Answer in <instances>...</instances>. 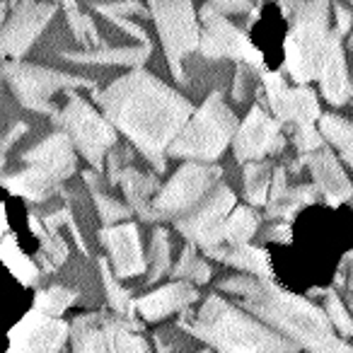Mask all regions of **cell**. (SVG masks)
Listing matches in <instances>:
<instances>
[{"mask_svg": "<svg viewBox=\"0 0 353 353\" xmlns=\"http://www.w3.org/2000/svg\"><path fill=\"white\" fill-rule=\"evenodd\" d=\"M94 99L104 117L131 141L152 170L165 172L167 148L194 112L192 102L143 68H133L109 83Z\"/></svg>", "mask_w": 353, "mask_h": 353, "instance_id": "1", "label": "cell"}, {"mask_svg": "<svg viewBox=\"0 0 353 353\" xmlns=\"http://www.w3.org/2000/svg\"><path fill=\"white\" fill-rule=\"evenodd\" d=\"M218 290L240 300L245 310L274 327L285 339L307 351H351V343L336 336L327 312L310 300L274 285L271 279L254 274H235L221 281Z\"/></svg>", "mask_w": 353, "mask_h": 353, "instance_id": "2", "label": "cell"}, {"mask_svg": "<svg viewBox=\"0 0 353 353\" xmlns=\"http://www.w3.org/2000/svg\"><path fill=\"white\" fill-rule=\"evenodd\" d=\"M189 329L194 336H199L218 351H298V343H293L274 327L261 322L242 305L240 307L232 305L223 295H211L203 300L199 312H194Z\"/></svg>", "mask_w": 353, "mask_h": 353, "instance_id": "3", "label": "cell"}, {"mask_svg": "<svg viewBox=\"0 0 353 353\" xmlns=\"http://www.w3.org/2000/svg\"><path fill=\"white\" fill-rule=\"evenodd\" d=\"M22 170L3 176L0 184L30 201H46L75 172V145L63 131H56L32 145L22 155Z\"/></svg>", "mask_w": 353, "mask_h": 353, "instance_id": "4", "label": "cell"}, {"mask_svg": "<svg viewBox=\"0 0 353 353\" xmlns=\"http://www.w3.org/2000/svg\"><path fill=\"white\" fill-rule=\"evenodd\" d=\"M332 0H295L290 10V27L285 37V68L298 85L317 78L319 61L324 56L334 30L329 25Z\"/></svg>", "mask_w": 353, "mask_h": 353, "instance_id": "5", "label": "cell"}, {"mask_svg": "<svg viewBox=\"0 0 353 353\" xmlns=\"http://www.w3.org/2000/svg\"><path fill=\"white\" fill-rule=\"evenodd\" d=\"M237 126L240 121L235 112L228 107L221 92H213L196 112L189 114L182 131L167 148V157L216 162L232 143Z\"/></svg>", "mask_w": 353, "mask_h": 353, "instance_id": "6", "label": "cell"}, {"mask_svg": "<svg viewBox=\"0 0 353 353\" xmlns=\"http://www.w3.org/2000/svg\"><path fill=\"white\" fill-rule=\"evenodd\" d=\"M54 121L94 170H104V157L117 145V128L107 117H102L88 99L68 90V102L56 109Z\"/></svg>", "mask_w": 353, "mask_h": 353, "instance_id": "7", "label": "cell"}, {"mask_svg": "<svg viewBox=\"0 0 353 353\" xmlns=\"http://www.w3.org/2000/svg\"><path fill=\"white\" fill-rule=\"evenodd\" d=\"M150 12L162 41V51L176 80H184L182 63L189 54L199 51V12L192 0H150Z\"/></svg>", "mask_w": 353, "mask_h": 353, "instance_id": "8", "label": "cell"}, {"mask_svg": "<svg viewBox=\"0 0 353 353\" xmlns=\"http://www.w3.org/2000/svg\"><path fill=\"white\" fill-rule=\"evenodd\" d=\"M0 75L10 85L12 94L22 107L32 109L39 114H51L54 117L56 107L51 99L59 92H68L75 88H90V80L78 78V75L63 73V70L46 68V65L37 63H20V61H10L3 65Z\"/></svg>", "mask_w": 353, "mask_h": 353, "instance_id": "9", "label": "cell"}, {"mask_svg": "<svg viewBox=\"0 0 353 353\" xmlns=\"http://www.w3.org/2000/svg\"><path fill=\"white\" fill-rule=\"evenodd\" d=\"M223 170L213 162L201 160H189L184 162L174 174L170 176V182L152 196V213L155 221H176L179 216L189 213L194 206L206 199V194L221 182Z\"/></svg>", "mask_w": 353, "mask_h": 353, "instance_id": "10", "label": "cell"}, {"mask_svg": "<svg viewBox=\"0 0 353 353\" xmlns=\"http://www.w3.org/2000/svg\"><path fill=\"white\" fill-rule=\"evenodd\" d=\"M141 322L121 312L80 314L70 324L75 351H148L150 343L138 336Z\"/></svg>", "mask_w": 353, "mask_h": 353, "instance_id": "11", "label": "cell"}, {"mask_svg": "<svg viewBox=\"0 0 353 353\" xmlns=\"http://www.w3.org/2000/svg\"><path fill=\"white\" fill-rule=\"evenodd\" d=\"M199 25H201V37H199V51L208 61H235V63H250L252 68L259 70L264 65V56L259 54L250 37L232 25L228 15L216 10L213 6H203L199 12Z\"/></svg>", "mask_w": 353, "mask_h": 353, "instance_id": "12", "label": "cell"}, {"mask_svg": "<svg viewBox=\"0 0 353 353\" xmlns=\"http://www.w3.org/2000/svg\"><path fill=\"white\" fill-rule=\"evenodd\" d=\"M235 201L237 199L232 189L228 184L218 182L199 206H194L189 213L176 218V230L182 232L187 242H194L203 250L221 245L223 223H225L228 213L235 208Z\"/></svg>", "mask_w": 353, "mask_h": 353, "instance_id": "13", "label": "cell"}, {"mask_svg": "<svg viewBox=\"0 0 353 353\" xmlns=\"http://www.w3.org/2000/svg\"><path fill=\"white\" fill-rule=\"evenodd\" d=\"M56 15V6L51 0H20L12 8L10 17H6L0 27V59L17 61L32 49L39 34L46 30L51 17Z\"/></svg>", "mask_w": 353, "mask_h": 353, "instance_id": "14", "label": "cell"}, {"mask_svg": "<svg viewBox=\"0 0 353 353\" xmlns=\"http://www.w3.org/2000/svg\"><path fill=\"white\" fill-rule=\"evenodd\" d=\"M232 152H235L237 162H252V160H264L276 152L283 150V133H281V121L269 114L264 107H252L245 121L237 126L235 136H232Z\"/></svg>", "mask_w": 353, "mask_h": 353, "instance_id": "15", "label": "cell"}, {"mask_svg": "<svg viewBox=\"0 0 353 353\" xmlns=\"http://www.w3.org/2000/svg\"><path fill=\"white\" fill-rule=\"evenodd\" d=\"M264 92L269 99V109L281 123H312L322 117L317 94L307 88V83L298 88H288L283 75L276 70H264Z\"/></svg>", "mask_w": 353, "mask_h": 353, "instance_id": "16", "label": "cell"}, {"mask_svg": "<svg viewBox=\"0 0 353 353\" xmlns=\"http://www.w3.org/2000/svg\"><path fill=\"white\" fill-rule=\"evenodd\" d=\"M68 336L70 324H65L61 317H51V314H44L39 310H32L10 329V351H61Z\"/></svg>", "mask_w": 353, "mask_h": 353, "instance_id": "17", "label": "cell"}, {"mask_svg": "<svg viewBox=\"0 0 353 353\" xmlns=\"http://www.w3.org/2000/svg\"><path fill=\"white\" fill-rule=\"evenodd\" d=\"M99 240L107 247L109 261H112V269L119 279H136L145 271L148 259L143 254V242L138 225L131 221H121L107 225L99 232Z\"/></svg>", "mask_w": 353, "mask_h": 353, "instance_id": "18", "label": "cell"}, {"mask_svg": "<svg viewBox=\"0 0 353 353\" xmlns=\"http://www.w3.org/2000/svg\"><path fill=\"white\" fill-rule=\"evenodd\" d=\"M305 165H307L310 176H312V184L317 187V192L332 206L353 199V184L348 179L346 170H343V165L339 162V157L334 155V150H329L324 145L317 148V150L307 152Z\"/></svg>", "mask_w": 353, "mask_h": 353, "instance_id": "19", "label": "cell"}, {"mask_svg": "<svg viewBox=\"0 0 353 353\" xmlns=\"http://www.w3.org/2000/svg\"><path fill=\"white\" fill-rule=\"evenodd\" d=\"M199 300V290L192 281L176 279L167 285L150 290L143 298L136 300V312L141 314L143 322H160L167 319L170 314L182 312L189 305H194Z\"/></svg>", "mask_w": 353, "mask_h": 353, "instance_id": "20", "label": "cell"}, {"mask_svg": "<svg viewBox=\"0 0 353 353\" xmlns=\"http://www.w3.org/2000/svg\"><path fill=\"white\" fill-rule=\"evenodd\" d=\"M319 90H322L324 99L334 107H341L351 97V78H348V65H346V54H343L341 37L334 32L329 39L324 56L319 61L317 70Z\"/></svg>", "mask_w": 353, "mask_h": 353, "instance_id": "21", "label": "cell"}, {"mask_svg": "<svg viewBox=\"0 0 353 353\" xmlns=\"http://www.w3.org/2000/svg\"><path fill=\"white\" fill-rule=\"evenodd\" d=\"M317 199V187L314 184H298L290 187L288 172L283 167H274L271 174L269 199H266V216L269 218H293L295 211L312 203Z\"/></svg>", "mask_w": 353, "mask_h": 353, "instance_id": "22", "label": "cell"}, {"mask_svg": "<svg viewBox=\"0 0 353 353\" xmlns=\"http://www.w3.org/2000/svg\"><path fill=\"white\" fill-rule=\"evenodd\" d=\"M117 184H121L123 196H126V201L133 213H138L143 221H155V213H152V196H155L157 189H160L157 174L143 172L128 162V165L119 172Z\"/></svg>", "mask_w": 353, "mask_h": 353, "instance_id": "23", "label": "cell"}, {"mask_svg": "<svg viewBox=\"0 0 353 353\" xmlns=\"http://www.w3.org/2000/svg\"><path fill=\"white\" fill-rule=\"evenodd\" d=\"M150 41H136L128 46H97V49H85V51H63L65 61L73 63H94V65H128V68H138L148 61L150 56Z\"/></svg>", "mask_w": 353, "mask_h": 353, "instance_id": "24", "label": "cell"}, {"mask_svg": "<svg viewBox=\"0 0 353 353\" xmlns=\"http://www.w3.org/2000/svg\"><path fill=\"white\" fill-rule=\"evenodd\" d=\"M206 252L211 256H216L218 261H223V264L242 271V274L264 276V279H271V276H274L266 252L254 245H250V242H240V245L221 242V245H216V247H208Z\"/></svg>", "mask_w": 353, "mask_h": 353, "instance_id": "25", "label": "cell"}, {"mask_svg": "<svg viewBox=\"0 0 353 353\" xmlns=\"http://www.w3.org/2000/svg\"><path fill=\"white\" fill-rule=\"evenodd\" d=\"M0 261L8 266V271L22 285H34L39 281V266L20 250V245H17V240L12 235L0 237Z\"/></svg>", "mask_w": 353, "mask_h": 353, "instance_id": "26", "label": "cell"}, {"mask_svg": "<svg viewBox=\"0 0 353 353\" xmlns=\"http://www.w3.org/2000/svg\"><path fill=\"white\" fill-rule=\"evenodd\" d=\"M319 131L327 138V143L336 148L339 160H343V165L351 167L353 172V121L334 117V114H324L319 117Z\"/></svg>", "mask_w": 353, "mask_h": 353, "instance_id": "27", "label": "cell"}, {"mask_svg": "<svg viewBox=\"0 0 353 353\" xmlns=\"http://www.w3.org/2000/svg\"><path fill=\"white\" fill-rule=\"evenodd\" d=\"M271 174H274V162L269 157L245 162V172H242V176H245V196L252 206H266Z\"/></svg>", "mask_w": 353, "mask_h": 353, "instance_id": "28", "label": "cell"}, {"mask_svg": "<svg viewBox=\"0 0 353 353\" xmlns=\"http://www.w3.org/2000/svg\"><path fill=\"white\" fill-rule=\"evenodd\" d=\"M256 230H259V216L254 213V208L235 206L223 223L221 237L228 245H240V242H250L256 235Z\"/></svg>", "mask_w": 353, "mask_h": 353, "instance_id": "29", "label": "cell"}, {"mask_svg": "<svg viewBox=\"0 0 353 353\" xmlns=\"http://www.w3.org/2000/svg\"><path fill=\"white\" fill-rule=\"evenodd\" d=\"M172 276L174 279H184L192 281V283H208L211 281V266L206 264V259L199 252V245L194 242H187V247L179 254V261L172 269Z\"/></svg>", "mask_w": 353, "mask_h": 353, "instance_id": "30", "label": "cell"}, {"mask_svg": "<svg viewBox=\"0 0 353 353\" xmlns=\"http://www.w3.org/2000/svg\"><path fill=\"white\" fill-rule=\"evenodd\" d=\"M65 20L70 25V32L78 39L80 46L85 49H97L102 46V37H99V30L94 25V20L90 15L78 10V3L75 0H65Z\"/></svg>", "mask_w": 353, "mask_h": 353, "instance_id": "31", "label": "cell"}, {"mask_svg": "<svg viewBox=\"0 0 353 353\" xmlns=\"http://www.w3.org/2000/svg\"><path fill=\"white\" fill-rule=\"evenodd\" d=\"M172 266V245H170V235L162 228H155L150 237V261H148V283H155L162 276L170 271Z\"/></svg>", "mask_w": 353, "mask_h": 353, "instance_id": "32", "label": "cell"}, {"mask_svg": "<svg viewBox=\"0 0 353 353\" xmlns=\"http://www.w3.org/2000/svg\"><path fill=\"white\" fill-rule=\"evenodd\" d=\"M99 269H102V283H104V293H107L109 305L114 307V312H121L133 317L136 312V300L131 298V290H126L121 283H119V276L112 274L107 261H99Z\"/></svg>", "mask_w": 353, "mask_h": 353, "instance_id": "33", "label": "cell"}, {"mask_svg": "<svg viewBox=\"0 0 353 353\" xmlns=\"http://www.w3.org/2000/svg\"><path fill=\"white\" fill-rule=\"evenodd\" d=\"M85 179H88V184L92 187V196H94V206H97V213L99 218H102L104 225H114V223H121V221H128L131 218V206L128 203H121L119 199L109 196V194H102L97 189V176L94 174H85Z\"/></svg>", "mask_w": 353, "mask_h": 353, "instance_id": "34", "label": "cell"}, {"mask_svg": "<svg viewBox=\"0 0 353 353\" xmlns=\"http://www.w3.org/2000/svg\"><path fill=\"white\" fill-rule=\"evenodd\" d=\"M75 298H78L75 290H68V288H63V285H51V288L37 293L34 310H39V312H44V314H51V317H61V314L75 303Z\"/></svg>", "mask_w": 353, "mask_h": 353, "instance_id": "35", "label": "cell"}, {"mask_svg": "<svg viewBox=\"0 0 353 353\" xmlns=\"http://www.w3.org/2000/svg\"><path fill=\"white\" fill-rule=\"evenodd\" d=\"M324 312H327L329 322H332L334 332H339V336L353 339V317L346 310V305L341 303L336 293L327 295V303H324Z\"/></svg>", "mask_w": 353, "mask_h": 353, "instance_id": "36", "label": "cell"}, {"mask_svg": "<svg viewBox=\"0 0 353 353\" xmlns=\"http://www.w3.org/2000/svg\"><path fill=\"white\" fill-rule=\"evenodd\" d=\"M322 138H324L322 131H319L314 121L298 123V126H295V133H293V143L300 152H312V150H317V148H322L324 145Z\"/></svg>", "mask_w": 353, "mask_h": 353, "instance_id": "37", "label": "cell"}, {"mask_svg": "<svg viewBox=\"0 0 353 353\" xmlns=\"http://www.w3.org/2000/svg\"><path fill=\"white\" fill-rule=\"evenodd\" d=\"M334 10V32H336L339 37L348 34L351 32V25H353V8L346 6V3H341V0H336L334 6H329Z\"/></svg>", "mask_w": 353, "mask_h": 353, "instance_id": "38", "label": "cell"}, {"mask_svg": "<svg viewBox=\"0 0 353 353\" xmlns=\"http://www.w3.org/2000/svg\"><path fill=\"white\" fill-rule=\"evenodd\" d=\"M208 6H213L216 10H221L223 15H247L252 10L250 0H208Z\"/></svg>", "mask_w": 353, "mask_h": 353, "instance_id": "39", "label": "cell"}, {"mask_svg": "<svg viewBox=\"0 0 353 353\" xmlns=\"http://www.w3.org/2000/svg\"><path fill=\"white\" fill-rule=\"evenodd\" d=\"M266 237L274 242H290L293 232H290V225H274L269 232H266Z\"/></svg>", "mask_w": 353, "mask_h": 353, "instance_id": "40", "label": "cell"}, {"mask_svg": "<svg viewBox=\"0 0 353 353\" xmlns=\"http://www.w3.org/2000/svg\"><path fill=\"white\" fill-rule=\"evenodd\" d=\"M276 6H279V10L288 17L290 10H293V6H295V0H276Z\"/></svg>", "mask_w": 353, "mask_h": 353, "instance_id": "41", "label": "cell"}, {"mask_svg": "<svg viewBox=\"0 0 353 353\" xmlns=\"http://www.w3.org/2000/svg\"><path fill=\"white\" fill-rule=\"evenodd\" d=\"M6 232V213H3V206H0V237Z\"/></svg>", "mask_w": 353, "mask_h": 353, "instance_id": "42", "label": "cell"}, {"mask_svg": "<svg viewBox=\"0 0 353 353\" xmlns=\"http://www.w3.org/2000/svg\"><path fill=\"white\" fill-rule=\"evenodd\" d=\"M348 288L353 290V254H351V274H348Z\"/></svg>", "mask_w": 353, "mask_h": 353, "instance_id": "43", "label": "cell"}, {"mask_svg": "<svg viewBox=\"0 0 353 353\" xmlns=\"http://www.w3.org/2000/svg\"><path fill=\"white\" fill-rule=\"evenodd\" d=\"M3 152H6V148H3V136H0V157H3Z\"/></svg>", "mask_w": 353, "mask_h": 353, "instance_id": "44", "label": "cell"}, {"mask_svg": "<svg viewBox=\"0 0 353 353\" xmlns=\"http://www.w3.org/2000/svg\"><path fill=\"white\" fill-rule=\"evenodd\" d=\"M348 46H351V51H353V32H351V37H348Z\"/></svg>", "mask_w": 353, "mask_h": 353, "instance_id": "45", "label": "cell"}, {"mask_svg": "<svg viewBox=\"0 0 353 353\" xmlns=\"http://www.w3.org/2000/svg\"><path fill=\"white\" fill-rule=\"evenodd\" d=\"M351 97H353V80H351Z\"/></svg>", "mask_w": 353, "mask_h": 353, "instance_id": "46", "label": "cell"}, {"mask_svg": "<svg viewBox=\"0 0 353 353\" xmlns=\"http://www.w3.org/2000/svg\"><path fill=\"white\" fill-rule=\"evenodd\" d=\"M348 6H351V8H353V0H348Z\"/></svg>", "mask_w": 353, "mask_h": 353, "instance_id": "47", "label": "cell"}, {"mask_svg": "<svg viewBox=\"0 0 353 353\" xmlns=\"http://www.w3.org/2000/svg\"><path fill=\"white\" fill-rule=\"evenodd\" d=\"M51 3H59V0H51Z\"/></svg>", "mask_w": 353, "mask_h": 353, "instance_id": "48", "label": "cell"}]
</instances>
